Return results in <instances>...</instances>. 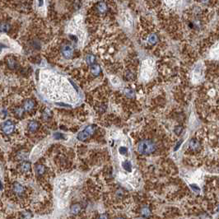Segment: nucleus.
I'll return each instance as SVG.
<instances>
[{
  "instance_id": "obj_23",
  "label": "nucleus",
  "mask_w": 219,
  "mask_h": 219,
  "mask_svg": "<svg viewBox=\"0 0 219 219\" xmlns=\"http://www.w3.org/2000/svg\"><path fill=\"white\" fill-rule=\"evenodd\" d=\"M200 2L202 3H203V4H206V3H208L209 2V0H200Z\"/></svg>"
},
{
  "instance_id": "obj_14",
  "label": "nucleus",
  "mask_w": 219,
  "mask_h": 219,
  "mask_svg": "<svg viewBox=\"0 0 219 219\" xmlns=\"http://www.w3.org/2000/svg\"><path fill=\"white\" fill-rule=\"evenodd\" d=\"M81 211V206L78 203H75L71 207V213L74 214H78Z\"/></svg>"
},
{
  "instance_id": "obj_19",
  "label": "nucleus",
  "mask_w": 219,
  "mask_h": 219,
  "mask_svg": "<svg viewBox=\"0 0 219 219\" xmlns=\"http://www.w3.org/2000/svg\"><path fill=\"white\" fill-rule=\"evenodd\" d=\"M123 166H124V168L125 170H127V171H130V170H131V165H130V163H129V161L124 162V163H123Z\"/></svg>"
},
{
  "instance_id": "obj_12",
  "label": "nucleus",
  "mask_w": 219,
  "mask_h": 219,
  "mask_svg": "<svg viewBox=\"0 0 219 219\" xmlns=\"http://www.w3.org/2000/svg\"><path fill=\"white\" fill-rule=\"evenodd\" d=\"M158 36H157L156 34H154V33H152V34H151L150 36H148V42L150 44V45H154V44H156V43L158 42Z\"/></svg>"
},
{
  "instance_id": "obj_4",
  "label": "nucleus",
  "mask_w": 219,
  "mask_h": 219,
  "mask_svg": "<svg viewBox=\"0 0 219 219\" xmlns=\"http://www.w3.org/2000/svg\"><path fill=\"white\" fill-rule=\"evenodd\" d=\"M2 129H3V133H5L7 134H12L13 130H14V124L10 120H8V121H7L6 123L3 124Z\"/></svg>"
},
{
  "instance_id": "obj_1",
  "label": "nucleus",
  "mask_w": 219,
  "mask_h": 219,
  "mask_svg": "<svg viewBox=\"0 0 219 219\" xmlns=\"http://www.w3.org/2000/svg\"><path fill=\"white\" fill-rule=\"evenodd\" d=\"M156 150V144L152 140H142L138 145V152L140 154H152Z\"/></svg>"
},
{
  "instance_id": "obj_5",
  "label": "nucleus",
  "mask_w": 219,
  "mask_h": 219,
  "mask_svg": "<svg viewBox=\"0 0 219 219\" xmlns=\"http://www.w3.org/2000/svg\"><path fill=\"white\" fill-rule=\"evenodd\" d=\"M13 191L14 193H16L17 195H22L24 192H25V190H24V187L19 183H14L13 184Z\"/></svg>"
},
{
  "instance_id": "obj_24",
  "label": "nucleus",
  "mask_w": 219,
  "mask_h": 219,
  "mask_svg": "<svg viewBox=\"0 0 219 219\" xmlns=\"http://www.w3.org/2000/svg\"><path fill=\"white\" fill-rule=\"evenodd\" d=\"M40 1V3H39V6L40 7L43 5V0H39Z\"/></svg>"
},
{
  "instance_id": "obj_2",
  "label": "nucleus",
  "mask_w": 219,
  "mask_h": 219,
  "mask_svg": "<svg viewBox=\"0 0 219 219\" xmlns=\"http://www.w3.org/2000/svg\"><path fill=\"white\" fill-rule=\"evenodd\" d=\"M60 50H61V54L65 58H71L74 55V47L68 43L62 45Z\"/></svg>"
},
{
  "instance_id": "obj_7",
  "label": "nucleus",
  "mask_w": 219,
  "mask_h": 219,
  "mask_svg": "<svg viewBox=\"0 0 219 219\" xmlns=\"http://www.w3.org/2000/svg\"><path fill=\"white\" fill-rule=\"evenodd\" d=\"M91 134L87 132L86 129H84L83 131H82L78 134V135H77V139L78 140H80V141H85V140H87L88 138H89V136Z\"/></svg>"
},
{
  "instance_id": "obj_21",
  "label": "nucleus",
  "mask_w": 219,
  "mask_h": 219,
  "mask_svg": "<svg viewBox=\"0 0 219 219\" xmlns=\"http://www.w3.org/2000/svg\"><path fill=\"white\" fill-rule=\"evenodd\" d=\"M177 1L178 0H166V2L168 5H170V6H174Z\"/></svg>"
},
{
  "instance_id": "obj_9",
  "label": "nucleus",
  "mask_w": 219,
  "mask_h": 219,
  "mask_svg": "<svg viewBox=\"0 0 219 219\" xmlns=\"http://www.w3.org/2000/svg\"><path fill=\"white\" fill-rule=\"evenodd\" d=\"M11 29V26L7 22H0V31L3 32H8Z\"/></svg>"
},
{
  "instance_id": "obj_17",
  "label": "nucleus",
  "mask_w": 219,
  "mask_h": 219,
  "mask_svg": "<svg viewBox=\"0 0 219 219\" xmlns=\"http://www.w3.org/2000/svg\"><path fill=\"white\" fill-rule=\"evenodd\" d=\"M95 60H96V58H95V56L92 55H87V57H86V61L88 64H93L94 63H95Z\"/></svg>"
},
{
  "instance_id": "obj_3",
  "label": "nucleus",
  "mask_w": 219,
  "mask_h": 219,
  "mask_svg": "<svg viewBox=\"0 0 219 219\" xmlns=\"http://www.w3.org/2000/svg\"><path fill=\"white\" fill-rule=\"evenodd\" d=\"M95 7H96V11H97V13L100 14V15L106 14V13L108 12V9H109L107 3H106V2H103V1L97 3V5Z\"/></svg>"
},
{
  "instance_id": "obj_16",
  "label": "nucleus",
  "mask_w": 219,
  "mask_h": 219,
  "mask_svg": "<svg viewBox=\"0 0 219 219\" xmlns=\"http://www.w3.org/2000/svg\"><path fill=\"white\" fill-rule=\"evenodd\" d=\"M124 22L125 23L126 26H131L132 25V18H131V16H129V14L125 13L124 15Z\"/></svg>"
},
{
  "instance_id": "obj_20",
  "label": "nucleus",
  "mask_w": 219,
  "mask_h": 219,
  "mask_svg": "<svg viewBox=\"0 0 219 219\" xmlns=\"http://www.w3.org/2000/svg\"><path fill=\"white\" fill-rule=\"evenodd\" d=\"M54 137H55V139H58V140H59V139H65V137H64L62 134H58V133L55 134H54Z\"/></svg>"
},
{
  "instance_id": "obj_13",
  "label": "nucleus",
  "mask_w": 219,
  "mask_h": 219,
  "mask_svg": "<svg viewBox=\"0 0 219 219\" xmlns=\"http://www.w3.org/2000/svg\"><path fill=\"white\" fill-rule=\"evenodd\" d=\"M91 71H92V74L95 75V76H97L99 75L100 73V67L98 66L97 64H92L91 66Z\"/></svg>"
},
{
  "instance_id": "obj_22",
  "label": "nucleus",
  "mask_w": 219,
  "mask_h": 219,
  "mask_svg": "<svg viewBox=\"0 0 219 219\" xmlns=\"http://www.w3.org/2000/svg\"><path fill=\"white\" fill-rule=\"evenodd\" d=\"M119 152H120L121 154H125V153H127V148H124V147L120 148H119Z\"/></svg>"
},
{
  "instance_id": "obj_15",
  "label": "nucleus",
  "mask_w": 219,
  "mask_h": 219,
  "mask_svg": "<svg viewBox=\"0 0 219 219\" xmlns=\"http://www.w3.org/2000/svg\"><path fill=\"white\" fill-rule=\"evenodd\" d=\"M36 172L38 175L45 174V166L43 165H37L36 166Z\"/></svg>"
},
{
  "instance_id": "obj_11",
  "label": "nucleus",
  "mask_w": 219,
  "mask_h": 219,
  "mask_svg": "<svg viewBox=\"0 0 219 219\" xmlns=\"http://www.w3.org/2000/svg\"><path fill=\"white\" fill-rule=\"evenodd\" d=\"M7 65L9 68H15L16 67V61L15 58H7Z\"/></svg>"
},
{
  "instance_id": "obj_6",
  "label": "nucleus",
  "mask_w": 219,
  "mask_h": 219,
  "mask_svg": "<svg viewBox=\"0 0 219 219\" xmlns=\"http://www.w3.org/2000/svg\"><path fill=\"white\" fill-rule=\"evenodd\" d=\"M35 107V101L32 100H26L23 104V109L25 111H30Z\"/></svg>"
},
{
  "instance_id": "obj_8",
  "label": "nucleus",
  "mask_w": 219,
  "mask_h": 219,
  "mask_svg": "<svg viewBox=\"0 0 219 219\" xmlns=\"http://www.w3.org/2000/svg\"><path fill=\"white\" fill-rule=\"evenodd\" d=\"M27 128H28V129H29L30 132H32V133L36 132V130H37L39 128V124L36 122V121H31V122L28 124Z\"/></svg>"
},
{
  "instance_id": "obj_10",
  "label": "nucleus",
  "mask_w": 219,
  "mask_h": 219,
  "mask_svg": "<svg viewBox=\"0 0 219 219\" xmlns=\"http://www.w3.org/2000/svg\"><path fill=\"white\" fill-rule=\"evenodd\" d=\"M30 169H31V164L28 161H25L20 166V170L22 173H27L30 171Z\"/></svg>"
},
{
  "instance_id": "obj_18",
  "label": "nucleus",
  "mask_w": 219,
  "mask_h": 219,
  "mask_svg": "<svg viewBox=\"0 0 219 219\" xmlns=\"http://www.w3.org/2000/svg\"><path fill=\"white\" fill-rule=\"evenodd\" d=\"M24 109L22 108H21V107H16L14 109V114L17 116H22L23 115V113H24Z\"/></svg>"
}]
</instances>
